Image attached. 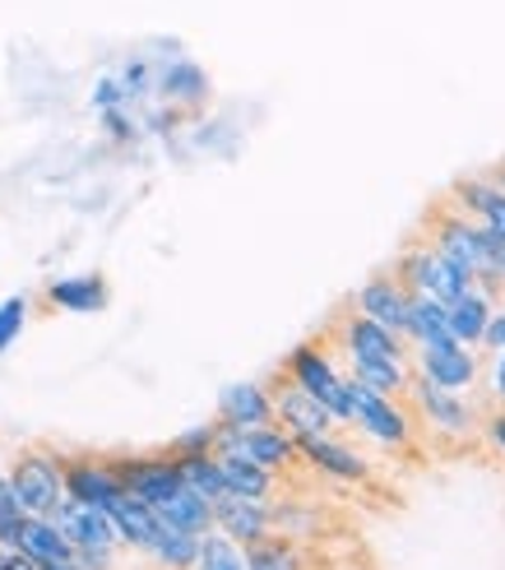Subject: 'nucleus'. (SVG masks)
<instances>
[{"instance_id":"nucleus-40","label":"nucleus","mask_w":505,"mask_h":570,"mask_svg":"<svg viewBox=\"0 0 505 570\" xmlns=\"http://www.w3.org/2000/svg\"><path fill=\"white\" fill-rule=\"evenodd\" d=\"M0 570H42V566H38V561H28L23 552H14V548H10V552H6V561H0Z\"/></svg>"},{"instance_id":"nucleus-8","label":"nucleus","mask_w":505,"mask_h":570,"mask_svg":"<svg viewBox=\"0 0 505 570\" xmlns=\"http://www.w3.org/2000/svg\"><path fill=\"white\" fill-rule=\"evenodd\" d=\"M288 381H293L297 390H306L311 399H320V404H325L334 417H339V422L348 417V376L329 362V353H325L320 344L293 348V357H288Z\"/></svg>"},{"instance_id":"nucleus-14","label":"nucleus","mask_w":505,"mask_h":570,"mask_svg":"<svg viewBox=\"0 0 505 570\" xmlns=\"http://www.w3.org/2000/svg\"><path fill=\"white\" fill-rule=\"evenodd\" d=\"M214 533L232 538L237 548H250L274 533L269 501H246V497H218L214 501Z\"/></svg>"},{"instance_id":"nucleus-10","label":"nucleus","mask_w":505,"mask_h":570,"mask_svg":"<svg viewBox=\"0 0 505 570\" xmlns=\"http://www.w3.org/2000/svg\"><path fill=\"white\" fill-rule=\"evenodd\" d=\"M117 478H121V492L135 497V501H145L149 510H158L167 497L186 488L172 454H139V460H121Z\"/></svg>"},{"instance_id":"nucleus-36","label":"nucleus","mask_w":505,"mask_h":570,"mask_svg":"<svg viewBox=\"0 0 505 570\" xmlns=\"http://www.w3.org/2000/svg\"><path fill=\"white\" fill-rule=\"evenodd\" d=\"M478 432L487 436V445L501 454V460H505V409H483V426H478Z\"/></svg>"},{"instance_id":"nucleus-38","label":"nucleus","mask_w":505,"mask_h":570,"mask_svg":"<svg viewBox=\"0 0 505 570\" xmlns=\"http://www.w3.org/2000/svg\"><path fill=\"white\" fill-rule=\"evenodd\" d=\"M75 570H111V548H79L70 557Z\"/></svg>"},{"instance_id":"nucleus-5","label":"nucleus","mask_w":505,"mask_h":570,"mask_svg":"<svg viewBox=\"0 0 505 570\" xmlns=\"http://www.w3.org/2000/svg\"><path fill=\"white\" fill-rule=\"evenodd\" d=\"M389 274L404 283L408 297H432V302H455L464 288H473V278L464 269H455L450 261H440L427 242H413Z\"/></svg>"},{"instance_id":"nucleus-3","label":"nucleus","mask_w":505,"mask_h":570,"mask_svg":"<svg viewBox=\"0 0 505 570\" xmlns=\"http://www.w3.org/2000/svg\"><path fill=\"white\" fill-rule=\"evenodd\" d=\"M362 436L376 441L380 450H408L417 441V422L408 413L404 399H385V394H372L362 390L357 381H348V417Z\"/></svg>"},{"instance_id":"nucleus-26","label":"nucleus","mask_w":505,"mask_h":570,"mask_svg":"<svg viewBox=\"0 0 505 570\" xmlns=\"http://www.w3.org/2000/svg\"><path fill=\"white\" fill-rule=\"evenodd\" d=\"M348 381L385 399H404L413 385V362H362V366H348Z\"/></svg>"},{"instance_id":"nucleus-23","label":"nucleus","mask_w":505,"mask_h":570,"mask_svg":"<svg viewBox=\"0 0 505 570\" xmlns=\"http://www.w3.org/2000/svg\"><path fill=\"white\" fill-rule=\"evenodd\" d=\"M47 302L75 311V316H93V311L107 306V283L98 274H70V278H56L47 288Z\"/></svg>"},{"instance_id":"nucleus-17","label":"nucleus","mask_w":505,"mask_h":570,"mask_svg":"<svg viewBox=\"0 0 505 570\" xmlns=\"http://www.w3.org/2000/svg\"><path fill=\"white\" fill-rule=\"evenodd\" d=\"M357 316H367L376 325H385L389 334H399L404 338V316H408V293H404V283L395 274H376L367 278L357 288Z\"/></svg>"},{"instance_id":"nucleus-29","label":"nucleus","mask_w":505,"mask_h":570,"mask_svg":"<svg viewBox=\"0 0 505 570\" xmlns=\"http://www.w3.org/2000/svg\"><path fill=\"white\" fill-rule=\"evenodd\" d=\"M246 570H306V557L297 552L293 538H260V543L246 548Z\"/></svg>"},{"instance_id":"nucleus-18","label":"nucleus","mask_w":505,"mask_h":570,"mask_svg":"<svg viewBox=\"0 0 505 570\" xmlns=\"http://www.w3.org/2000/svg\"><path fill=\"white\" fill-rule=\"evenodd\" d=\"M66 497L70 501H83L93 510H111L121 492V478H117V464H98V460H70L66 464Z\"/></svg>"},{"instance_id":"nucleus-37","label":"nucleus","mask_w":505,"mask_h":570,"mask_svg":"<svg viewBox=\"0 0 505 570\" xmlns=\"http://www.w3.org/2000/svg\"><path fill=\"white\" fill-rule=\"evenodd\" d=\"M501 348H505V297H501L496 311H492V321H487V330H483L478 353H501Z\"/></svg>"},{"instance_id":"nucleus-31","label":"nucleus","mask_w":505,"mask_h":570,"mask_svg":"<svg viewBox=\"0 0 505 570\" xmlns=\"http://www.w3.org/2000/svg\"><path fill=\"white\" fill-rule=\"evenodd\" d=\"M195 570H246V548H237L222 533H205L200 552H195Z\"/></svg>"},{"instance_id":"nucleus-9","label":"nucleus","mask_w":505,"mask_h":570,"mask_svg":"<svg viewBox=\"0 0 505 570\" xmlns=\"http://www.w3.org/2000/svg\"><path fill=\"white\" fill-rule=\"evenodd\" d=\"M455 214H464L468 223H478L487 237H496L505 246V190L496 186L492 173H473V177H459L450 199H445Z\"/></svg>"},{"instance_id":"nucleus-16","label":"nucleus","mask_w":505,"mask_h":570,"mask_svg":"<svg viewBox=\"0 0 505 570\" xmlns=\"http://www.w3.org/2000/svg\"><path fill=\"white\" fill-rule=\"evenodd\" d=\"M496 302H501V293L487 288V283H473V288H464L455 302H445V321H450L455 344H464V348H478L483 344V330L492 321Z\"/></svg>"},{"instance_id":"nucleus-4","label":"nucleus","mask_w":505,"mask_h":570,"mask_svg":"<svg viewBox=\"0 0 505 570\" xmlns=\"http://www.w3.org/2000/svg\"><path fill=\"white\" fill-rule=\"evenodd\" d=\"M10 488L23 505V515H38V520H51L56 505L66 501V464L56 460L51 450H23L14 454L10 464Z\"/></svg>"},{"instance_id":"nucleus-41","label":"nucleus","mask_w":505,"mask_h":570,"mask_svg":"<svg viewBox=\"0 0 505 570\" xmlns=\"http://www.w3.org/2000/svg\"><path fill=\"white\" fill-rule=\"evenodd\" d=\"M492 177H496V186H501V190H505V163H501V167H496V173H492Z\"/></svg>"},{"instance_id":"nucleus-11","label":"nucleus","mask_w":505,"mask_h":570,"mask_svg":"<svg viewBox=\"0 0 505 570\" xmlns=\"http://www.w3.org/2000/svg\"><path fill=\"white\" fill-rule=\"evenodd\" d=\"M339 344H344L348 366H362V362H408V353H413L399 334H389L385 325L357 316V311H348V316L339 321Z\"/></svg>"},{"instance_id":"nucleus-12","label":"nucleus","mask_w":505,"mask_h":570,"mask_svg":"<svg viewBox=\"0 0 505 570\" xmlns=\"http://www.w3.org/2000/svg\"><path fill=\"white\" fill-rule=\"evenodd\" d=\"M274 394V422L284 426V432L293 436V441H301V436H334V426H344L339 417H334L320 399H311L306 390H297L293 381H284L278 390H269Z\"/></svg>"},{"instance_id":"nucleus-20","label":"nucleus","mask_w":505,"mask_h":570,"mask_svg":"<svg viewBox=\"0 0 505 570\" xmlns=\"http://www.w3.org/2000/svg\"><path fill=\"white\" fill-rule=\"evenodd\" d=\"M14 552H23L28 561H38V566H66L75 557V548L66 543V533L56 529L51 520H38V515H28L19 538H14Z\"/></svg>"},{"instance_id":"nucleus-27","label":"nucleus","mask_w":505,"mask_h":570,"mask_svg":"<svg viewBox=\"0 0 505 570\" xmlns=\"http://www.w3.org/2000/svg\"><path fill=\"white\" fill-rule=\"evenodd\" d=\"M172 460H177V473H181L186 488L200 492L209 505L218 497H228V488H222V469H218L214 454H172Z\"/></svg>"},{"instance_id":"nucleus-39","label":"nucleus","mask_w":505,"mask_h":570,"mask_svg":"<svg viewBox=\"0 0 505 570\" xmlns=\"http://www.w3.org/2000/svg\"><path fill=\"white\" fill-rule=\"evenodd\" d=\"M93 102H98L102 111H111V102H126L121 79H102V83H98V94H93Z\"/></svg>"},{"instance_id":"nucleus-19","label":"nucleus","mask_w":505,"mask_h":570,"mask_svg":"<svg viewBox=\"0 0 505 570\" xmlns=\"http://www.w3.org/2000/svg\"><path fill=\"white\" fill-rule=\"evenodd\" d=\"M218 417H222V426H237V432H250V426H269L274 422V394L265 385H256V381L222 385Z\"/></svg>"},{"instance_id":"nucleus-42","label":"nucleus","mask_w":505,"mask_h":570,"mask_svg":"<svg viewBox=\"0 0 505 570\" xmlns=\"http://www.w3.org/2000/svg\"><path fill=\"white\" fill-rule=\"evenodd\" d=\"M42 570H75V566H70V561H66V566H42Z\"/></svg>"},{"instance_id":"nucleus-6","label":"nucleus","mask_w":505,"mask_h":570,"mask_svg":"<svg viewBox=\"0 0 505 570\" xmlns=\"http://www.w3.org/2000/svg\"><path fill=\"white\" fill-rule=\"evenodd\" d=\"M413 376L427 381L445 394H473L483 385V353L478 348H464V344H427V348H413Z\"/></svg>"},{"instance_id":"nucleus-34","label":"nucleus","mask_w":505,"mask_h":570,"mask_svg":"<svg viewBox=\"0 0 505 570\" xmlns=\"http://www.w3.org/2000/svg\"><path fill=\"white\" fill-rule=\"evenodd\" d=\"M483 385H487V399H492V404L505 409V348L483 357Z\"/></svg>"},{"instance_id":"nucleus-28","label":"nucleus","mask_w":505,"mask_h":570,"mask_svg":"<svg viewBox=\"0 0 505 570\" xmlns=\"http://www.w3.org/2000/svg\"><path fill=\"white\" fill-rule=\"evenodd\" d=\"M195 552H200V538L186 533V529H172V524H158V538L149 557L167 570H195Z\"/></svg>"},{"instance_id":"nucleus-13","label":"nucleus","mask_w":505,"mask_h":570,"mask_svg":"<svg viewBox=\"0 0 505 570\" xmlns=\"http://www.w3.org/2000/svg\"><path fill=\"white\" fill-rule=\"evenodd\" d=\"M51 524L66 533V543L79 552V548H111L117 552L121 548V538H117V524H111L107 510H93V505H83V501H61L56 505V515Z\"/></svg>"},{"instance_id":"nucleus-21","label":"nucleus","mask_w":505,"mask_h":570,"mask_svg":"<svg viewBox=\"0 0 505 570\" xmlns=\"http://www.w3.org/2000/svg\"><path fill=\"white\" fill-rule=\"evenodd\" d=\"M404 344H413V348H427V344H455L450 321H445V302H432V297H408Z\"/></svg>"},{"instance_id":"nucleus-7","label":"nucleus","mask_w":505,"mask_h":570,"mask_svg":"<svg viewBox=\"0 0 505 570\" xmlns=\"http://www.w3.org/2000/svg\"><path fill=\"white\" fill-rule=\"evenodd\" d=\"M214 454H237V460H250V464L278 473V469H293V464H297V441H293L278 422L250 426V432H237V426H222V422H218Z\"/></svg>"},{"instance_id":"nucleus-35","label":"nucleus","mask_w":505,"mask_h":570,"mask_svg":"<svg viewBox=\"0 0 505 570\" xmlns=\"http://www.w3.org/2000/svg\"><path fill=\"white\" fill-rule=\"evenodd\" d=\"M214 436H218V422L214 426H195V432L177 436L167 454H214Z\"/></svg>"},{"instance_id":"nucleus-2","label":"nucleus","mask_w":505,"mask_h":570,"mask_svg":"<svg viewBox=\"0 0 505 570\" xmlns=\"http://www.w3.org/2000/svg\"><path fill=\"white\" fill-rule=\"evenodd\" d=\"M404 404L417 422V432H432V436H445V441H473L478 426H483V409H478L473 394H445V390L417 381V376L404 394Z\"/></svg>"},{"instance_id":"nucleus-1","label":"nucleus","mask_w":505,"mask_h":570,"mask_svg":"<svg viewBox=\"0 0 505 570\" xmlns=\"http://www.w3.org/2000/svg\"><path fill=\"white\" fill-rule=\"evenodd\" d=\"M427 246L440 255V261H450L455 269H464L473 283H487V288H496V265H501L505 246L496 237H487L478 223H468L464 214H455L450 205H436Z\"/></svg>"},{"instance_id":"nucleus-24","label":"nucleus","mask_w":505,"mask_h":570,"mask_svg":"<svg viewBox=\"0 0 505 570\" xmlns=\"http://www.w3.org/2000/svg\"><path fill=\"white\" fill-rule=\"evenodd\" d=\"M154 515L162 520V524H172V529H186V533H195V538H205V533H214V505L200 497V492H190V488H181V492H172L167 497Z\"/></svg>"},{"instance_id":"nucleus-32","label":"nucleus","mask_w":505,"mask_h":570,"mask_svg":"<svg viewBox=\"0 0 505 570\" xmlns=\"http://www.w3.org/2000/svg\"><path fill=\"white\" fill-rule=\"evenodd\" d=\"M23 505H19V497H14V488H10V478L0 473V543L6 548H14V538H19V529H23Z\"/></svg>"},{"instance_id":"nucleus-30","label":"nucleus","mask_w":505,"mask_h":570,"mask_svg":"<svg viewBox=\"0 0 505 570\" xmlns=\"http://www.w3.org/2000/svg\"><path fill=\"white\" fill-rule=\"evenodd\" d=\"M158 89L172 98V102H200L209 94V79L200 66H190V61H177L172 70H162V83Z\"/></svg>"},{"instance_id":"nucleus-43","label":"nucleus","mask_w":505,"mask_h":570,"mask_svg":"<svg viewBox=\"0 0 505 570\" xmlns=\"http://www.w3.org/2000/svg\"><path fill=\"white\" fill-rule=\"evenodd\" d=\"M6 552H10V548H6V543H0V561H6Z\"/></svg>"},{"instance_id":"nucleus-25","label":"nucleus","mask_w":505,"mask_h":570,"mask_svg":"<svg viewBox=\"0 0 505 570\" xmlns=\"http://www.w3.org/2000/svg\"><path fill=\"white\" fill-rule=\"evenodd\" d=\"M218 469H222V488L228 497H246V501H274V473L250 464V460H237V454H214Z\"/></svg>"},{"instance_id":"nucleus-33","label":"nucleus","mask_w":505,"mask_h":570,"mask_svg":"<svg viewBox=\"0 0 505 570\" xmlns=\"http://www.w3.org/2000/svg\"><path fill=\"white\" fill-rule=\"evenodd\" d=\"M28 325V297H6L0 302V353L14 348V338Z\"/></svg>"},{"instance_id":"nucleus-22","label":"nucleus","mask_w":505,"mask_h":570,"mask_svg":"<svg viewBox=\"0 0 505 570\" xmlns=\"http://www.w3.org/2000/svg\"><path fill=\"white\" fill-rule=\"evenodd\" d=\"M111 515V524H117V538L126 548H135V552H149L154 548V538H158V515L145 505V501H135V497H117V505L107 510Z\"/></svg>"},{"instance_id":"nucleus-15","label":"nucleus","mask_w":505,"mask_h":570,"mask_svg":"<svg viewBox=\"0 0 505 570\" xmlns=\"http://www.w3.org/2000/svg\"><path fill=\"white\" fill-rule=\"evenodd\" d=\"M297 460H306L316 473L339 478V482H367L372 478V460L362 450L334 441V436H301L297 441Z\"/></svg>"}]
</instances>
